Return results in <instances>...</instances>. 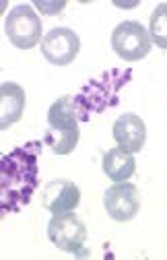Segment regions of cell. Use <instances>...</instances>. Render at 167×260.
Masks as SVG:
<instances>
[{
	"label": "cell",
	"instance_id": "1",
	"mask_svg": "<svg viewBox=\"0 0 167 260\" xmlns=\"http://www.w3.org/2000/svg\"><path fill=\"white\" fill-rule=\"evenodd\" d=\"M48 124L50 130L46 137V145L52 149V153L56 155L73 153L81 139L75 102L69 100V97H58L48 112Z\"/></svg>",
	"mask_w": 167,
	"mask_h": 260
},
{
	"label": "cell",
	"instance_id": "6",
	"mask_svg": "<svg viewBox=\"0 0 167 260\" xmlns=\"http://www.w3.org/2000/svg\"><path fill=\"white\" fill-rule=\"evenodd\" d=\"M104 207L114 221L126 223L130 219H135L141 211L139 188L130 182H116L104 194Z\"/></svg>",
	"mask_w": 167,
	"mask_h": 260
},
{
	"label": "cell",
	"instance_id": "12",
	"mask_svg": "<svg viewBox=\"0 0 167 260\" xmlns=\"http://www.w3.org/2000/svg\"><path fill=\"white\" fill-rule=\"evenodd\" d=\"M19 178H23V180H27V182H31V184H36V182H38V180H36V178H38V166H33V168L21 172ZM13 180H17V176H15V166H13V159L7 157V159L3 161V186L11 184Z\"/></svg>",
	"mask_w": 167,
	"mask_h": 260
},
{
	"label": "cell",
	"instance_id": "3",
	"mask_svg": "<svg viewBox=\"0 0 167 260\" xmlns=\"http://www.w3.org/2000/svg\"><path fill=\"white\" fill-rule=\"evenodd\" d=\"M48 240L62 252L81 254L87 242V225L73 211L52 215L48 223Z\"/></svg>",
	"mask_w": 167,
	"mask_h": 260
},
{
	"label": "cell",
	"instance_id": "7",
	"mask_svg": "<svg viewBox=\"0 0 167 260\" xmlns=\"http://www.w3.org/2000/svg\"><path fill=\"white\" fill-rule=\"evenodd\" d=\"M81 203V190L71 180H52L42 190V207L52 215L75 211Z\"/></svg>",
	"mask_w": 167,
	"mask_h": 260
},
{
	"label": "cell",
	"instance_id": "11",
	"mask_svg": "<svg viewBox=\"0 0 167 260\" xmlns=\"http://www.w3.org/2000/svg\"><path fill=\"white\" fill-rule=\"evenodd\" d=\"M149 36L157 48L167 50V3L157 5V9L153 11L149 23Z\"/></svg>",
	"mask_w": 167,
	"mask_h": 260
},
{
	"label": "cell",
	"instance_id": "13",
	"mask_svg": "<svg viewBox=\"0 0 167 260\" xmlns=\"http://www.w3.org/2000/svg\"><path fill=\"white\" fill-rule=\"evenodd\" d=\"M36 9L42 13V15H60L64 9H66V3L64 0H58V3H44V0H38L36 3Z\"/></svg>",
	"mask_w": 167,
	"mask_h": 260
},
{
	"label": "cell",
	"instance_id": "5",
	"mask_svg": "<svg viewBox=\"0 0 167 260\" xmlns=\"http://www.w3.org/2000/svg\"><path fill=\"white\" fill-rule=\"evenodd\" d=\"M81 52V40L69 27H54L42 40V54L50 64L66 67L75 62Z\"/></svg>",
	"mask_w": 167,
	"mask_h": 260
},
{
	"label": "cell",
	"instance_id": "2",
	"mask_svg": "<svg viewBox=\"0 0 167 260\" xmlns=\"http://www.w3.org/2000/svg\"><path fill=\"white\" fill-rule=\"evenodd\" d=\"M5 31L9 42L19 50H31L42 44V19L31 5L15 7L5 21Z\"/></svg>",
	"mask_w": 167,
	"mask_h": 260
},
{
	"label": "cell",
	"instance_id": "9",
	"mask_svg": "<svg viewBox=\"0 0 167 260\" xmlns=\"http://www.w3.org/2000/svg\"><path fill=\"white\" fill-rule=\"evenodd\" d=\"M25 110V89L17 83L0 85V130L11 128L21 120Z\"/></svg>",
	"mask_w": 167,
	"mask_h": 260
},
{
	"label": "cell",
	"instance_id": "10",
	"mask_svg": "<svg viewBox=\"0 0 167 260\" xmlns=\"http://www.w3.org/2000/svg\"><path fill=\"white\" fill-rule=\"evenodd\" d=\"M102 166H104V172L106 176L116 184V182H126L135 176L137 172V161H135V155L116 147V149H110L104 153V159H102Z\"/></svg>",
	"mask_w": 167,
	"mask_h": 260
},
{
	"label": "cell",
	"instance_id": "8",
	"mask_svg": "<svg viewBox=\"0 0 167 260\" xmlns=\"http://www.w3.org/2000/svg\"><path fill=\"white\" fill-rule=\"evenodd\" d=\"M114 139L118 143L120 149L128 151V153H139L145 147L147 141V126L141 120V116L137 114H122L116 122H114Z\"/></svg>",
	"mask_w": 167,
	"mask_h": 260
},
{
	"label": "cell",
	"instance_id": "4",
	"mask_svg": "<svg viewBox=\"0 0 167 260\" xmlns=\"http://www.w3.org/2000/svg\"><path fill=\"white\" fill-rule=\"evenodd\" d=\"M151 36L139 21H124L112 34V48L124 62L143 60L151 52Z\"/></svg>",
	"mask_w": 167,
	"mask_h": 260
}]
</instances>
